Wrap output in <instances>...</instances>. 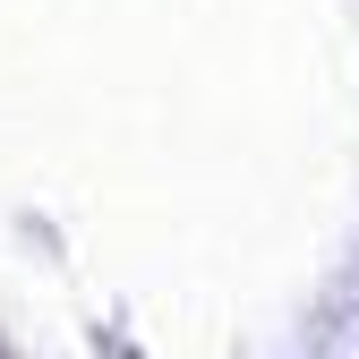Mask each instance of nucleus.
I'll return each mask as SVG.
<instances>
[]
</instances>
